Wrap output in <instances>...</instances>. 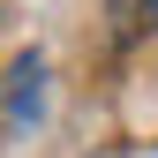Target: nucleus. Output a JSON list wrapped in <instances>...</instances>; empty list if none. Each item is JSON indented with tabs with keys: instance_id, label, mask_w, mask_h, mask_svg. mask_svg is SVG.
<instances>
[{
	"instance_id": "obj_2",
	"label": "nucleus",
	"mask_w": 158,
	"mask_h": 158,
	"mask_svg": "<svg viewBox=\"0 0 158 158\" xmlns=\"http://www.w3.org/2000/svg\"><path fill=\"white\" fill-rule=\"evenodd\" d=\"M106 23H113V45H143L158 30V0H106Z\"/></svg>"
},
{
	"instance_id": "obj_1",
	"label": "nucleus",
	"mask_w": 158,
	"mask_h": 158,
	"mask_svg": "<svg viewBox=\"0 0 158 158\" xmlns=\"http://www.w3.org/2000/svg\"><path fill=\"white\" fill-rule=\"evenodd\" d=\"M38 98H45V60H38V53H23V60L8 68V98H0V106H8V121L23 128L30 113H38Z\"/></svg>"
}]
</instances>
